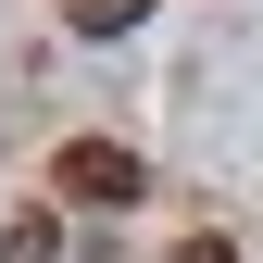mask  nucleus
Segmentation results:
<instances>
[{
    "instance_id": "f257e3e1",
    "label": "nucleus",
    "mask_w": 263,
    "mask_h": 263,
    "mask_svg": "<svg viewBox=\"0 0 263 263\" xmlns=\"http://www.w3.org/2000/svg\"><path fill=\"white\" fill-rule=\"evenodd\" d=\"M50 201L125 213V201H151V176H138V151H125V138H63V151H50Z\"/></svg>"
},
{
    "instance_id": "f03ea898",
    "label": "nucleus",
    "mask_w": 263,
    "mask_h": 263,
    "mask_svg": "<svg viewBox=\"0 0 263 263\" xmlns=\"http://www.w3.org/2000/svg\"><path fill=\"white\" fill-rule=\"evenodd\" d=\"M63 25H76V38H125V25H138V0H63Z\"/></svg>"
},
{
    "instance_id": "7ed1b4c3",
    "label": "nucleus",
    "mask_w": 263,
    "mask_h": 263,
    "mask_svg": "<svg viewBox=\"0 0 263 263\" xmlns=\"http://www.w3.org/2000/svg\"><path fill=\"white\" fill-rule=\"evenodd\" d=\"M50 251H63V226H50V213H13V238H0V263H50Z\"/></svg>"
},
{
    "instance_id": "20e7f679",
    "label": "nucleus",
    "mask_w": 263,
    "mask_h": 263,
    "mask_svg": "<svg viewBox=\"0 0 263 263\" xmlns=\"http://www.w3.org/2000/svg\"><path fill=\"white\" fill-rule=\"evenodd\" d=\"M176 263H238V238H213V226H201V238H176Z\"/></svg>"
}]
</instances>
